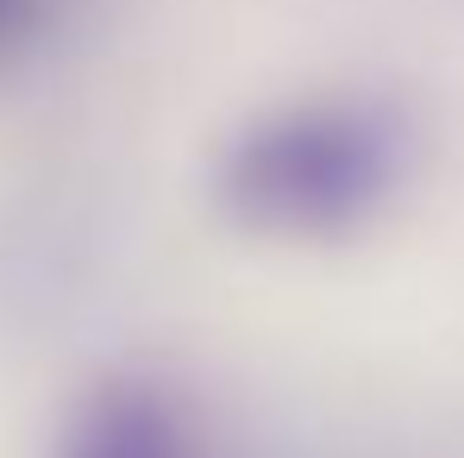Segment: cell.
<instances>
[{"mask_svg": "<svg viewBox=\"0 0 464 458\" xmlns=\"http://www.w3.org/2000/svg\"><path fill=\"white\" fill-rule=\"evenodd\" d=\"M401 120L377 101L326 94L270 107L214 157V201L257 239H339L401 182Z\"/></svg>", "mask_w": 464, "mask_h": 458, "instance_id": "6da1fadb", "label": "cell"}, {"mask_svg": "<svg viewBox=\"0 0 464 458\" xmlns=\"http://www.w3.org/2000/svg\"><path fill=\"white\" fill-rule=\"evenodd\" d=\"M51 458H220V446L169 377L120 371L63 414Z\"/></svg>", "mask_w": 464, "mask_h": 458, "instance_id": "7a4b0ae2", "label": "cell"}, {"mask_svg": "<svg viewBox=\"0 0 464 458\" xmlns=\"http://www.w3.org/2000/svg\"><path fill=\"white\" fill-rule=\"evenodd\" d=\"M44 13H51V0H0V57H13L19 44H32L38 25H44Z\"/></svg>", "mask_w": 464, "mask_h": 458, "instance_id": "3957f363", "label": "cell"}]
</instances>
